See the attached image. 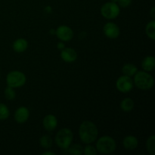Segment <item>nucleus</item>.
I'll use <instances>...</instances> for the list:
<instances>
[{
    "label": "nucleus",
    "instance_id": "nucleus-16",
    "mask_svg": "<svg viewBox=\"0 0 155 155\" xmlns=\"http://www.w3.org/2000/svg\"><path fill=\"white\" fill-rule=\"evenodd\" d=\"M120 108L124 112H130L133 110L135 107V103L132 98H125L121 101Z\"/></svg>",
    "mask_w": 155,
    "mask_h": 155
},
{
    "label": "nucleus",
    "instance_id": "nucleus-18",
    "mask_svg": "<svg viewBox=\"0 0 155 155\" xmlns=\"http://www.w3.org/2000/svg\"><path fill=\"white\" fill-rule=\"evenodd\" d=\"M145 33L148 36V38L151 39V40H154L155 39V21L153 19L150 22L147 24L146 27H145Z\"/></svg>",
    "mask_w": 155,
    "mask_h": 155
},
{
    "label": "nucleus",
    "instance_id": "nucleus-6",
    "mask_svg": "<svg viewBox=\"0 0 155 155\" xmlns=\"http://www.w3.org/2000/svg\"><path fill=\"white\" fill-rule=\"evenodd\" d=\"M120 13V8L117 3L113 2H107L104 3L101 8V14L104 18L113 20L117 18Z\"/></svg>",
    "mask_w": 155,
    "mask_h": 155
},
{
    "label": "nucleus",
    "instance_id": "nucleus-24",
    "mask_svg": "<svg viewBox=\"0 0 155 155\" xmlns=\"http://www.w3.org/2000/svg\"><path fill=\"white\" fill-rule=\"evenodd\" d=\"M83 154L85 155H96L98 154L96 148L93 145H91V144L86 145L85 148H83Z\"/></svg>",
    "mask_w": 155,
    "mask_h": 155
},
{
    "label": "nucleus",
    "instance_id": "nucleus-21",
    "mask_svg": "<svg viewBox=\"0 0 155 155\" xmlns=\"http://www.w3.org/2000/svg\"><path fill=\"white\" fill-rule=\"evenodd\" d=\"M67 150L68 151V153L71 154L81 155L82 154H83V148L80 144L71 145Z\"/></svg>",
    "mask_w": 155,
    "mask_h": 155
},
{
    "label": "nucleus",
    "instance_id": "nucleus-20",
    "mask_svg": "<svg viewBox=\"0 0 155 155\" xmlns=\"http://www.w3.org/2000/svg\"><path fill=\"white\" fill-rule=\"evenodd\" d=\"M146 148L148 152L151 155L155 154V136L151 135L146 141Z\"/></svg>",
    "mask_w": 155,
    "mask_h": 155
},
{
    "label": "nucleus",
    "instance_id": "nucleus-32",
    "mask_svg": "<svg viewBox=\"0 0 155 155\" xmlns=\"http://www.w3.org/2000/svg\"><path fill=\"white\" fill-rule=\"evenodd\" d=\"M0 78H1V73H0Z\"/></svg>",
    "mask_w": 155,
    "mask_h": 155
},
{
    "label": "nucleus",
    "instance_id": "nucleus-30",
    "mask_svg": "<svg viewBox=\"0 0 155 155\" xmlns=\"http://www.w3.org/2000/svg\"><path fill=\"white\" fill-rule=\"evenodd\" d=\"M55 32H56V30H54V29H51V30H49V34L55 35Z\"/></svg>",
    "mask_w": 155,
    "mask_h": 155
},
{
    "label": "nucleus",
    "instance_id": "nucleus-26",
    "mask_svg": "<svg viewBox=\"0 0 155 155\" xmlns=\"http://www.w3.org/2000/svg\"><path fill=\"white\" fill-rule=\"evenodd\" d=\"M57 48H58V49H60L61 51L62 49H64V48H65L64 42H62V41H61V42H59L57 44Z\"/></svg>",
    "mask_w": 155,
    "mask_h": 155
},
{
    "label": "nucleus",
    "instance_id": "nucleus-11",
    "mask_svg": "<svg viewBox=\"0 0 155 155\" xmlns=\"http://www.w3.org/2000/svg\"><path fill=\"white\" fill-rule=\"evenodd\" d=\"M77 57H78V54H77V51L72 48L65 47L61 51V58L64 61L67 63H73L77 61Z\"/></svg>",
    "mask_w": 155,
    "mask_h": 155
},
{
    "label": "nucleus",
    "instance_id": "nucleus-14",
    "mask_svg": "<svg viewBox=\"0 0 155 155\" xmlns=\"http://www.w3.org/2000/svg\"><path fill=\"white\" fill-rule=\"evenodd\" d=\"M12 48L15 52L23 53L28 48V42L24 38H19L13 42Z\"/></svg>",
    "mask_w": 155,
    "mask_h": 155
},
{
    "label": "nucleus",
    "instance_id": "nucleus-5",
    "mask_svg": "<svg viewBox=\"0 0 155 155\" xmlns=\"http://www.w3.org/2000/svg\"><path fill=\"white\" fill-rule=\"evenodd\" d=\"M27 81L26 75L19 71H12L6 76V83L8 86L16 89L24 86Z\"/></svg>",
    "mask_w": 155,
    "mask_h": 155
},
{
    "label": "nucleus",
    "instance_id": "nucleus-23",
    "mask_svg": "<svg viewBox=\"0 0 155 155\" xmlns=\"http://www.w3.org/2000/svg\"><path fill=\"white\" fill-rule=\"evenodd\" d=\"M4 94L6 99L9 100V101H12V100H14L16 98V92H15L14 88L11 87V86H8L5 89Z\"/></svg>",
    "mask_w": 155,
    "mask_h": 155
},
{
    "label": "nucleus",
    "instance_id": "nucleus-3",
    "mask_svg": "<svg viewBox=\"0 0 155 155\" xmlns=\"http://www.w3.org/2000/svg\"><path fill=\"white\" fill-rule=\"evenodd\" d=\"M95 148L98 153L102 154H110L115 151L117 144L112 137L109 136H103L97 140Z\"/></svg>",
    "mask_w": 155,
    "mask_h": 155
},
{
    "label": "nucleus",
    "instance_id": "nucleus-10",
    "mask_svg": "<svg viewBox=\"0 0 155 155\" xmlns=\"http://www.w3.org/2000/svg\"><path fill=\"white\" fill-rule=\"evenodd\" d=\"M29 117H30V110L24 106H21L18 107L15 110V114H14L15 120L18 124H24L28 120Z\"/></svg>",
    "mask_w": 155,
    "mask_h": 155
},
{
    "label": "nucleus",
    "instance_id": "nucleus-7",
    "mask_svg": "<svg viewBox=\"0 0 155 155\" xmlns=\"http://www.w3.org/2000/svg\"><path fill=\"white\" fill-rule=\"evenodd\" d=\"M134 83L132 77L123 75L116 81V88L118 91L123 93H127L133 89Z\"/></svg>",
    "mask_w": 155,
    "mask_h": 155
},
{
    "label": "nucleus",
    "instance_id": "nucleus-28",
    "mask_svg": "<svg viewBox=\"0 0 155 155\" xmlns=\"http://www.w3.org/2000/svg\"><path fill=\"white\" fill-rule=\"evenodd\" d=\"M155 8L154 7H152L151 8V12H150V15H151V18H153V19H154V17H155Z\"/></svg>",
    "mask_w": 155,
    "mask_h": 155
},
{
    "label": "nucleus",
    "instance_id": "nucleus-25",
    "mask_svg": "<svg viewBox=\"0 0 155 155\" xmlns=\"http://www.w3.org/2000/svg\"><path fill=\"white\" fill-rule=\"evenodd\" d=\"M117 4L121 8H127L132 4V0H118Z\"/></svg>",
    "mask_w": 155,
    "mask_h": 155
},
{
    "label": "nucleus",
    "instance_id": "nucleus-4",
    "mask_svg": "<svg viewBox=\"0 0 155 155\" xmlns=\"http://www.w3.org/2000/svg\"><path fill=\"white\" fill-rule=\"evenodd\" d=\"M74 139V134L72 130L68 128H62L56 133L54 141L58 146L62 150H67L72 144Z\"/></svg>",
    "mask_w": 155,
    "mask_h": 155
},
{
    "label": "nucleus",
    "instance_id": "nucleus-9",
    "mask_svg": "<svg viewBox=\"0 0 155 155\" xmlns=\"http://www.w3.org/2000/svg\"><path fill=\"white\" fill-rule=\"evenodd\" d=\"M104 34L109 39H117L120 34V30L117 24L114 22H107L103 27Z\"/></svg>",
    "mask_w": 155,
    "mask_h": 155
},
{
    "label": "nucleus",
    "instance_id": "nucleus-17",
    "mask_svg": "<svg viewBox=\"0 0 155 155\" xmlns=\"http://www.w3.org/2000/svg\"><path fill=\"white\" fill-rule=\"evenodd\" d=\"M138 71L137 67L135 64L131 63L126 64L122 68V73L124 75L128 76V77H133Z\"/></svg>",
    "mask_w": 155,
    "mask_h": 155
},
{
    "label": "nucleus",
    "instance_id": "nucleus-1",
    "mask_svg": "<svg viewBox=\"0 0 155 155\" xmlns=\"http://www.w3.org/2000/svg\"><path fill=\"white\" fill-rule=\"evenodd\" d=\"M98 130L93 122L83 121L79 128V136L83 143L86 145L92 144L98 139Z\"/></svg>",
    "mask_w": 155,
    "mask_h": 155
},
{
    "label": "nucleus",
    "instance_id": "nucleus-2",
    "mask_svg": "<svg viewBox=\"0 0 155 155\" xmlns=\"http://www.w3.org/2000/svg\"><path fill=\"white\" fill-rule=\"evenodd\" d=\"M133 77L134 85L141 90H149L154 86V77L149 72L145 71H138Z\"/></svg>",
    "mask_w": 155,
    "mask_h": 155
},
{
    "label": "nucleus",
    "instance_id": "nucleus-31",
    "mask_svg": "<svg viewBox=\"0 0 155 155\" xmlns=\"http://www.w3.org/2000/svg\"><path fill=\"white\" fill-rule=\"evenodd\" d=\"M110 2H115V3H117L118 0H110Z\"/></svg>",
    "mask_w": 155,
    "mask_h": 155
},
{
    "label": "nucleus",
    "instance_id": "nucleus-12",
    "mask_svg": "<svg viewBox=\"0 0 155 155\" xmlns=\"http://www.w3.org/2000/svg\"><path fill=\"white\" fill-rule=\"evenodd\" d=\"M42 125L44 129L48 132L54 131L58 127V119L54 115L48 114L43 118Z\"/></svg>",
    "mask_w": 155,
    "mask_h": 155
},
{
    "label": "nucleus",
    "instance_id": "nucleus-27",
    "mask_svg": "<svg viewBox=\"0 0 155 155\" xmlns=\"http://www.w3.org/2000/svg\"><path fill=\"white\" fill-rule=\"evenodd\" d=\"M44 10H45V12H46V13L51 14L52 12V8L50 5H47L46 7H45Z\"/></svg>",
    "mask_w": 155,
    "mask_h": 155
},
{
    "label": "nucleus",
    "instance_id": "nucleus-19",
    "mask_svg": "<svg viewBox=\"0 0 155 155\" xmlns=\"http://www.w3.org/2000/svg\"><path fill=\"white\" fill-rule=\"evenodd\" d=\"M39 145L45 149H49L53 145V140L48 135H44L39 139Z\"/></svg>",
    "mask_w": 155,
    "mask_h": 155
},
{
    "label": "nucleus",
    "instance_id": "nucleus-22",
    "mask_svg": "<svg viewBox=\"0 0 155 155\" xmlns=\"http://www.w3.org/2000/svg\"><path fill=\"white\" fill-rule=\"evenodd\" d=\"M10 115V111L6 105L4 103H0V120H5L8 118Z\"/></svg>",
    "mask_w": 155,
    "mask_h": 155
},
{
    "label": "nucleus",
    "instance_id": "nucleus-15",
    "mask_svg": "<svg viewBox=\"0 0 155 155\" xmlns=\"http://www.w3.org/2000/svg\"><path fill=\"white\" fill-rule=\"evenodd\" d=\"M142 68L143 71L151 72L155 68V58L154 56H146L142 61Z\"/></svg>",
    "mask_w": 155,
    "mask_h": 155
},
{
    "label": "nucleus",
    "instance_id": "nucleus-13",
    "mask_svg": "<svg viewBox=\"0 0 155 155\" xmlns=\"http://www.w3.org/2000/svg\"><path fill=\"white\" fill-rule=\"evenodd\" d=\"M139 145V140L137 138L132 135L127 136L123 140V146L128 151L135 150Z\"/></svg>",
    "mask_w": 155,
    "mask_h": 155
},
{
    "label": "nucleus",
    "instance_id": "nucleus-29",
    "mask_svg": "<svg viewBox=\"0 0 155 155\" xmlns=\"http://www.w3.org/2000/svg\"><path fill=\"white\" fill-rule=\"evenodd\" d=\"M42 155H55V153L53 152V151H45V152H43L42 154Z\"/></svg>",
    "mask_w": 155,
    "mask_h": 155
},
{
    "label": "nucleus",
    "instance_id": "nucleus-8",
    "mask_svg": "<svg viewBox=\"0 0 155 155\" xmlns=\"http://www.w3.org/2000/svg\"><path fill=\"white\" fill-rule=\"evenodd\" d=\"M55 35L62 42H69L74 38V31L67 25H61L56 29Z\"/></svg>",
    "mask_w": 155,
    "mask_h": 155
}]
</instances>
